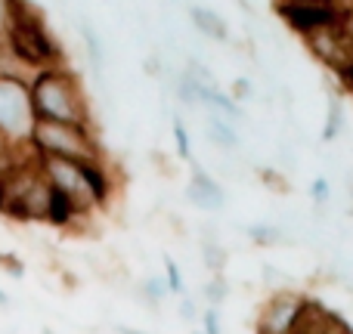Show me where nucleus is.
<instances>
[{
	"instance_id": "c85d7f7f",
	"label": "nucleus",
	"mask_w": 353,
	"mask_h": 334,
	"mask_svg": "<svg viewBox=\"0 0 353 334\" xmlns=\"http://www.w3.org/2000/svg\"><path fill=\"white\" fill-rule=\"evenodd\" d=\"M165 158H168V155H165V152H152V165H155V167H161V170H165V176H174V167H171V165H168V161H165Z\"/></svg>"
},
{
	"instance_id": "ddd939ff",
	"label": "nucleus",
	"mask_w": 353,
	"mask_h": 334,
	"mask_svg": "<svg viewBox=\"0 0 353 334\" xmlns=\"http://www.w3.org/2000/svg\"><path fill=\"white\" fill-rule=\"evenodd\" d=\"M245 236L248 242H254L257 248H279V244H288V229L279 223H248L245 226Z\"/></svg>"
},
{
	"instance_id": "7ed1b4c3",
	"label": "nucleus",
	"mask_w": 353,
	"mask_h": 334,
	"mask_svg": "<svg viewBox=\"0 0 353 334\" xmlns=\"http://www.w3.org/2000/svg\"><path fill=\"white\" fill-rule=\"evenodd\" d=\"M6 47L28 74L65 65V50L31 0H12V25L6 31Z\"/></svg>"
},
{
	"instance_id": "72a5a7b5",
	"label": "nucleus",
	"mask_w": 353,
	"mask_h": 334,
	"mask_svg": "<svg viewBox=\"0 0 353 334\" xmlns=\"http://www.w3.org/2000/svg\"><path fill=\"white\" fill-rule=\"evenodd\" d=\"M347 192H350V198H353V174H350V182H347Z\"/></svg>"
},
{
	"instance_id": "e433bc0d",
	"label": "nucleus",
	"mask_w": 353,
	"mask_h": 334,
	"mask_svg": "<svg viewBox=\"0 0 353 334\" xmlns=\"http://www.w3.org/2000/svg\"><path fill=\"white\" fill-rule=\"evenodd\" d=\"M192 334H205V331H192Z\"/></svg>"
},
{
	"instance_id": "c9c22d12",
	"label": "nucleus",
	"mask_w": 353,
	"mask_h": 334,
	"mask_svg": "<svg viewBox=\"0 0 353 334\" xmlns=\"http://www.w3.org/2000/svg\"><path fill=\"white\" fill-rule=\"evenodd\" d=\"M338 3H341V6H344V0H338ZM344 10H347V6H344ZM347 12H350V10H347Z\"/></svg>"
},
{
	"instance_id": "0eeeda50",
	"label": "nucleus",
	"mask_w": 353,
	"mask_h": 334,
	"mask_svg": "<svg viewBox=\"0 0 353 334\" xmlns=\"http://www.w3.org/2000/svg\"><path fill=\"white\" fill-rule=\"evenodd\" d=\"M279 12L298 34H310L347 16V10L338 0H279Z\"/></svg>"
},
{
	"instance_id": "bb28decb",
	"label": "nucleus",
	"mask_w": 353,
	"mask_h": 334,
	"mask_svg": "<svg viewBox=\"0 0 353 334\" xmlns=\"http://www.w3.org/2000/svg\"><path fill=\"white\" fill-rule=\"evenodd\" d=\"M10 25H12V0H0V41H6Z\"/></svg>"
},
{
	"instance_id": "4be33fe9",
	"label": "nucleus",
	"mask_w": 353,
	"mask_h": 334,
	"mask_svg": "<svg viewBox=\"0 0 353 334\" xmlns=\"http://www.w3.org/2000/svg\"><path fill=\"white\" fill-rule=\"evenodd\" d=\"M0 269H3L6 275H12V279H22V275H25L22 257L12 254V251H0Z\"/></svg>"
},
{
	"instance_id": "aec40b11",
	"label": "nucleus",
	"mask_w": 353,
	"mask_h": 334,
	"mask_svg": "<svg viewBox=\"0 0 353 334\" xmlns=\"http://www.w3.org/2000/svg\"><path fill=\"white\" fill-rule=\"evenodd\" d=\"M165 285H168V291H171V294H176V298H183V294H186L183 273H180V267H176L171 257H165Z\"/></svg>"
},
{
	"instance_id": "f8f14e48",
	"label": "nucleus",
	"mask_w": 353,
	"mask_h": 334,
	"mask_svg": "<svg viewBox=\"0 0 353 334\" xmlns=\"http://www.w3.org/2000/svg\"><path fill=\"white\" fill-rule=\"evenodd\" d=\"M205 140L211 143L217 152H223V155L239 152V146H242L236 124L226 121V118H220V115H208V121H205Z\"/></svg>"
},
{
	"instance_id": "dca6fc26",
	"label": "nucleus",
	"mask_w": 353,
	"mask_h": 334,
	"mask_svg": "<svg viewBox=\"0 0 353 334\" xmlns=\"http://www.w3.org/2000/svg\"><path fill=\"white\" fill-rule=\"evenodd\" d=\"M137 294H140V300L149 306V310H159L161 304L168 300V285H165V279L161 275H146V279L137 285Z\"/></svg>"
},
{
	"instance_id": "5701e85b",
	"label": "nucleus",
	"mask_w": 353,
	"mask_h": 334,
	"mask_svg": "<svg viewBox=\"0 0 353 334\" xmlns=\"http://www.w3.org/2000/svg\"><path fill=\"white\" fill-rule=\"evenodd\" d=\"M199 319H201V331H205V334H223V325H220V310H217V306H205Z\"/></svg>"
},
{
	"instance_id": "cd10ccee",
	"label": "nucleus",
	"mask_w": 353,
	"mask_h": 334,
	"mask_svg": "<svg viewBox=\"0 0 353 334\" xmlns=\"http://www.w3.org/2000/svg\"><path fill=\"white\" fill-rule=\"evenodd\" d=\"M251 93H254V90H251V84H248V81H236V84H232V90H230V96L239 103V99H248Z\"/></svg>"
},
{
	"instance_id": "f704fd0d",
	"label": "nucleus",
	"mask_w": 353,
	"mask_h": 334,
	"mask_svg": "<svg viewBox=\"0 0 353 334\" xmlns=\"http://www.w3.org/2000/svg\"><path fill=\"white\" fill-rule=\"evenodd\" d=\"M6 149H10V146H6V143H3V140H0V155H3V152H6Z\"/></svg>"
},
{
	"instance_id": "1a4fd4ad",
	"label": "nucleus",
	"mask_w": 353,
	"mask_h": 334,
	"mask_svg": "<svg viewBox=\"0 0 353 334\" xmlns=\"http://www.w3.org/2000/svg\"><path fill=\"white\" fill-rule=\"evenodd\" d=\"M186 198H189V205H195L199 211L217 213L226 207V189L220 186L205 167L192 161V176H189V186H186Z\"/></svg>"
},
{
	"instance_id": "2f4dec72",
	"label": "nucleus",
	"mask_w": 353,
	"mask_h": 334,
	"mask_svg": "<svg viewBox=\"0 0 353 334\" xmlns=\"http://www.w3.org/2000/svg\"><path fill=\"white\" fill-rule=\"evenodd\" d=\"M10 306V298H6V291H0V310H6Z\"/></svg>"
},
{
	"instance_id": "6ab92c4d",
	"label": "nucleus",
	"mask_w": 353,
	"mask_h": 334,
	"mask_svg": "<svg viewBox=\"0 0 353 334\" xmlns=\"http://www.w3.org/2000/svg\"><path fill=\"white\" fill-rule=\"evenodd\" d=\"M174 143H176V155L192 165V143H189V130L180 115H174Z\"/></svg>"
},
{
	"instance_id": "423d86ee",
	"label": "nucleus",
	"mask_w": 353,
	"mask_h": 334,
	"mask_svg": "<svg viewBox=\"0 0 353 334\" xmlns=\"http://www.w3.org/2000/svg\"><path fill=\"white\" fill-rule=\"evenodd\" d=\"M304 41H307V50H310L323 65H329L338 78L353 68V37H350L347 25H344V19L335 25L310 31V34H304Z\"/></svg>"
},
{
	"instance_id": "c756f323",
	"label": "nucleus",
	"mask_w": 353,
	"mask_h": 334,
	"mask_svg": "<svg viewBox=\"0 0 353 334\" xmlns=\"http://www.w3.org/2000/svg\"><path fill=\"white\" fill-rule=\"evenodd\" d=\"M341 81H344V87H347V90L353 93V68H350V72H344V74H341Z\"/></svg>"
},
{
	"instance_id": "f257e3e1",
	"label": "nucleus",
	"mask_w": 353,
	"mask_h": 334,
	"mask_svg": "<svg viewBox=\"0 0 353 334\" xmlns=\"http://www.w3.org/2000/svg\"><path fill=\"white\" fill-rule=\"evenodd\" d=\"M34 158L50 189L65 195L87 217H93V211L105 207L115 195V176L109 170V161H72L53 158V155H34Z\"/></svg>"
},
{
	"instance_id": "412c9836",
	"label": "nucleus",
	"mask_w": 353,
	"mask_h": 334,
	"mask_svg": "<svg viewBox=\"0 0 353 334\" xmlns=\"http://www.w3.org/2000/svg\"><path fill=\"white\" fill-rule=\"evenodd\" d=\"M310 201L316 207H325L332 201V182L325 180V176H316V180L310 182Z\"/></svg>"
},
{
	"instance_id": "9d476101",
	"label": "nucleus",
	"mask_w": 353,
	"mask_h": 334,
	"mask_svg": "<svg viewBox=\"0 0 353 334\" xmlns=\"http://www.w3.org/2000/svg\"><path fill=\"white\" fill-rule=\"evenodd\" d=\"M87 220L90 217L81 213L65 195H59L56 189H50V205H47V220H43V223L53 226V229H72L74 232V229H81Z\"/></svg>"
},
{
	"instance_id": "2eb2a0df",
	"label": "nucleus",
	"mask_w": 353,
	"mask_h": 334,
	"mask_svg": "<svg viewBox=\"0 0 353 334\" xmlns=\"http://www.w3.org/2000/svg\"><path fill=\"white\" fill-rule=\"evenodd\" d=\"M226 260H230V251L220 244V238H201V263L208 267V273L223 275Z\"/></svg>"
},
{
	"instance_id": "7c9ffc66",
	"label": "nucleus",
	"mask_w": 353,
	"mask_h": 334,
	"mask_svg": "<svg viewBox=\"0 0 353 334\" xmlns=\"http://www.w3.org/2000/svg\"><path fill=\"white\" fill-rule=\"evenodd\" d=\"M344 25H347V31H350V37H353V10L344 16Z\"/></svg>"
},
{
	"instance_id": "a878e982",
	"label": "nucleus",
	"mask_w": 353,
	"mask_h": 334,
	"mask_svg": "<svg viewBox=\"0 0 353 334\" xmlns=\"http://www.w3.org/2000/svg\"><path fill=\"white\" fill-rule=\"evenodd\" d=\"M263 279H267V285L276 288V291H285L288 288V275L279 273V269H273V267H263Z\"/></svg>"
},
{
	"instance_id": "393cba45",
	"label": "nucleus",
	"mask_w": 353,
	"mask_h": 334,
	"mask_svg": "<svg viewBox=\"0 0 353 334\" xmlns=\"http://www.w3.org/2000/svg\"><path fill=\"white\" fill-rule=\"evenodd\" d=\"M176 313H180V319H186V322H195V319L201 316V310L195 306V300L189 298V294H183V298H180V306H176Z\"/></svg>"
},
{
	"instance_id": "b1692460",
	"label": "nucleus",
	"mask_w": 353,
	"mask_h": 334,
	"mask_svg": "<svg viewBox=\"0 0 353 334\" xmlns=\"http://www.w3.org/2000/svg\"><path fill=\"white\" fill-rule=\"evenodd\" d=\"M261 180L267 182V189H273V192H282V195L292 192V186H288V176L279 174V170H261Z\"/></svg>"
},
{
	"instance_id": "6e6552de",
	"label": "nucleus",
	"mask_w": 353,
	"mask_h": 334,
	"mask_svg": "<svg viewBox=\"0 0 353 334\" xmlns=\"http://www.w3.org/2000/svg\"><path fill=\"white\" fill-rule=\"evenodd\" d=\"M304 306H307V298L298 294V291H292V288H285V291H273V298L261 306L257 334H294Z\"/></svg>"
},
{
	"instance_id": "4468645a",
	"label": "nucleus",
	"mask_w": 353,
	"mask_h": 334,
	"mask_svg": "<svg viewBox=\"0 0 353 334\" xmlns=\"http://www.w3.org/2000/svg\"><path fill=\"white\" fill-rule=\"evenodd\" d=\"M81 43H84V50H87V62H90V68L97 74H103V68H105V50H103V41H99V34L93 31L90 22H81Z\"/></svg>"
},
{
	"instance_id": "f3484780",
	"label": "nucleus",
	"mask_w": 353,
	"mask_h": 334,
	"mask_svg": "<svg viewBox=\"0 0 353 334\" xmlns=\"http://www.w3.org/2000/svg\"><path fill=\"white\" fill-rule=\"evenodd\" d=\"M344 130V105L341 99H329V112H325V127H323V140L332 143L338 140Z\"/></svg>"
},
{
	"instance_id": "473e14b6",
	"label": "nucleus",
	"mask_w": 353,
	"mask_h": 334,
	"mask_svg": "<svg viewBox=\"0 0 353 334\" xmlns=\"http://www.w3.org/2000/svg\"><path fill=\"white\" fill-rule=\"evenodd\" d=\"M118 334H143V331H134V328H118Z\"/></svg>"
},
{
	"instance_id": "f03ea898",
	"label": "nucleus",
	"mask_w": 353,
	"mask_h": 334,
	"mask_svg": "<svg viewBox=\"0 0 353 334\" xmlns=\"http://www.w3.org/2000/svg\"><path fill=\"white\" fill-rule=\"evenodd\" d=\"M28 93H31V109L34 118L41 121H62V124H84L93 127V109L87 90L81 84L78 72L65 65H53L34 72L28 78Z\"/></svg>"
},
{
	"instance_id": "39448f33",
	"label": "nucleus",
	"mask_w": 353,
	"mask_h": 334,
	"mask_svg": "<svg viewBox=\"0 0 353 334\" xmlns=\"http://www.w3.org/2000/svg\"><path fill=\"white\" fill-rule=\"evenodd\" d=\"M34 109L25 78H0V140L6 146H28Z\"/></svg>"
},
{
	"instance_id": "a211bd4d",
	"label": "nucleus",
	"mask_w": 353,
	"mask_h": 334,
	"mask_svg": "<svg viewBox=\"0 0 353 334\" xmlns=\"http://www.w3.org/2000/svg\"><path fill=\"white\" fill-rule=\"evenodd\" d=\"M201 298L208 300V306H220L230 298V282H226L223 275H211V279L201 285Z\"/></svg>"
},
{
	"instance_id": "9b49d317",
	"label": "nucleus",
	"mask_w": 353,
	"mask_h": 334,
	"mask_svg": "<svg viewBox=\"0 0 353 334\" xmlns=\"http://www.w3.org/2000/svg\"><path fill=\"white\" fill-rule=\"evenodd\" d=\"M189 22H192L195 31L205 34L208 41H217V43L230 41V25H226V19L220 16L217 10H211V6L189 3Z\"/></svg>"
},
{
	"instance_id": "20e7f679",
	"label": "nucleus",
	"mask_w": 353,
	"mask_h": 334,
	"mask_svg": "<svg viewBox=\"0 0 353 334\" xmlns=\"http://www.w3.org/2000/svg\"><path fill=\"white\" fill-rule=\"evenodd\" d=\"M28 149L34 155H53V158L105 161L97 127H84V124L41 121V118H37L34 127H31V136H28Z\"/></svg>"
}]
</instances>
